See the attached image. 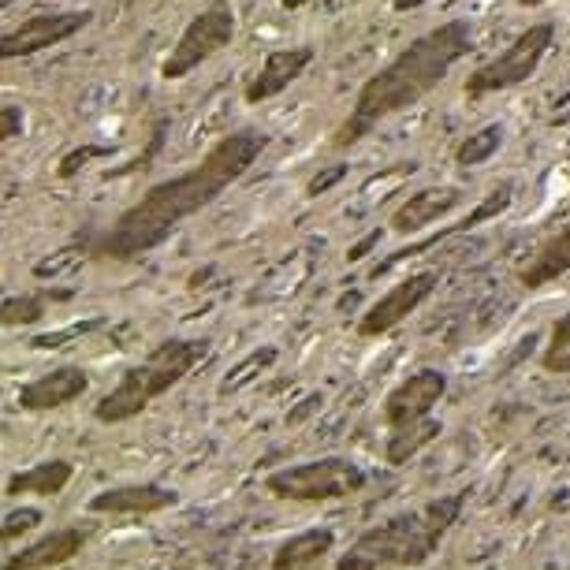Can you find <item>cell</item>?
I'll use <instances>...</instances> for the list:
<instances>
[{"label":"cell","mask_w":570,"mask_h":570,"mask_svg":"<svg viewBox=\"0 0 570 570\" xmlns=\"http://www.w3.org/2000/svg\"><path fill=\"white\" fill-rule=\"evenodd\" d=\"M75 478V466L68 459H46V462H35L30 470H19L8 478L4 485V497H60L63 489L71 485Z\"/></svg>","instance_id":"18"},{"label":"cell","mask_w":570,"mask_h":570,"mask_svg":"<svg viewBox=\"0 0 570 570\" xmlns=\"http://www.w3.org/2000/svg\"><path fill=\"white\" fill-rule=\"evenodd\" d=\"M365 489V470L351 459H314L298 462V466L273 470L265 478V492L273 500L287 503H328V500H347L354 492Z\"/></svg>","instance_id":"5"},{"label":"cell","mask_w":570,"mask_h":570,"mask_svg":"<svg viewBox=\"0 0 570 570\" xmlns=\"http://www.w3.org/2000/svg\"><path fill=\"white\" fill-rule=\"evenodd\" d=\"M86 541H90V533L82 525H63V530L38 537L35 544L19 548V552H8L4 570H57L63 563H71L86 548Z\"/></svg>","instance_id":"15"},{"label":"cell","mask_w":570,"mask_h":570,"mask_svg":"<svg viewBox=\"0 0 570 570\" xmlns=\"http://www.w3.org/2000/svg\"><path fill=\"white\" fill-rule=\"evenodd\" d=\"M429 0H392V12H417V8H425Z\"/></svg>","instance_id":"27"},{"label":"cell","mask_w":570,"mask_h":570,"mask_svg":"<svg viewBox=\"0 0 570 570\" xmlns=\"http://www.w3.org/2000/svg\"><path fill=\"white\" fill-rule=\"evenodd\" d=\"M309 63H314V46L273 49L262 60V68L250 75V82L243 86V101L246 105H265V101L279 98L284 90H292V82L303 79Z\"/></svg>","instance_id":"12"},{"label":"cell","mask_w":570,"mask_h":570,"mask_svg":"<svg viewBox=\"0 0 570 570\" xmlns=\"http://www.w3.org/2000/svg\"><path fill=\"white\" fill-rule=\"evenodd\" d=\"M265 146L268 135L257 127H243V131L217 138L198 165L154 183L135 206H127L109 228L94 235L86 243V254L98 262H135V257L157 250L160 243L171 239V232L183 220L213 206L232 183H239L254 160L265 154Z\"/></svg>","instance_id":"1"},{"label":"cell","mask_w":570,"mask_h":570,"mask_svg":"<svg viewBox=\"0 0 570 570\" xmlns=\"http://www.w3.org/2000/svg\"><path fill=\"white\" fill-rule=\"evenodd\" d=\"M462 492H451L444 500H433L417 511L392 514L389 522L365 530L351 552L336 559V570H389V567H422L436 556L440 541L448 537L451 525L459 522Z\"/></svg>","instance_id":"3"},{"label":"cell","mask_w":570,"mask_h":570,"mask_svg":"<svg viewBox=\"0 0 570 570\" xmlns=\"http://www.w3.org/2000/svg\"><path fill=\"white\" fill-rule=\"evenodd\" d=\"M470 49H473V27L466 19H448V23L417 35L411 46H403L381 71L370 75L358 86L351 112L343 116V124L332 135V146L336 149L358 146L384 120L414 109L417 101L429 98L448 79L451 68L462 57H470Z\"/></svg>","instance_id":"2"},{"label":"cell","mask_w":570,"mask_h":570,"mask_svg":"<svg viewBox=\"0 0 570 570\" xmlns=\"http://www.w3.org/2000/svg\"><path fill=\"white\" fill-rule=\"evenodd\" d=\"M306 4H314V0H279L284 12H298V8H306Z\"/></svg>","instance_id":"28"},{"label":"cell","mask_w":570,"mask_h":570,"mask_svg":"<svg viewBox=\"0 0 570 570\" xmlns=\"http://www.w3.org/2000/svg\"><path fill=\"white\" fill-rule=\"evenodd\" d=\"M86 392H90V373H86L82 365H57V370L38 373L35 381H27L23 389H19L16 403H19V411H27V414H49L75 400H82Z\"/></svg>","instance_id":"11"},{"label":"cell","mask_w":570,"mask_h":570,"mask_svg":"<svg viewBox=\"0 0 570 570\" xmlns=\"http://www.w3.org/2000/svg\"><path fill=\"white\" fill-rule=\"evenodd\" d=\"M94 23V12H41L23 19L16 30H8L0 38V60H19V57H35L52 46H63L75 35H82Z\"/></svg>","instance_id":"9"},{"label":"cell","mask_w":570,"mask_h":570,"mask_svg":"<svg viewBox=\"0 0 570 570\" xmlns=\"http://www.w3.org/2000/svg\"><path fill=\"white\" fill-rule=\"evenodd\" d=\"M63 298H71V292H27V295H8V298H4V309H0V321H4V328L38 325V321L49 314V303H63Z\"/></svg>","instance_id":"20"},{"label":"cell","mask_w":570,"mask_h":570,"mask_svg":"<svg viewBox=\"0 0 570 570\" xmlns=\"http://www.w3.org/2000/svg\"><path fill=\"white\" fill-rule=\"evenodd\" d=\"M46 519L41 514V508H23V511H8L4 514V525H0V537H4V544H12V541H19L23 533H30L35 525Z\"/></svg>","instance_id":"23"},{"label":"cell","mask_w":570,"mask_h":570,"mask_svg":"<svg viewBox=\"0 0 570 570\" xmlns=\"http://www.w3.org/2000/svg\"><path fill=\"white\" fill-rule=\"evenodd\" d=\"M444 395H448V373L433 370V365L411 373L406 381H400L389 395H384V406H381L384 429H403V425L425 422V417H433V406L444 400Z\"/></svg>","instance_id":"10"},{"label":"cell","mask_w":570,"mask_h":570,"mask_svg":"<svg viewBox=\"0 0 570 570\" xmlns=\"http://www.w3.org/2000/svg\"><path fill=\"white\" fill-rule=\"evenodd\" d=\"M105 154V149H75V154H68V157H63L60 160V176L63 179H68V176H75V171H79V160H90V157H101Z\"/></svg>","instance_id":"25"},{"label":"cell","mask_w":570,"mask_h":570,"mask_svg":"<svg viewBox=\"0 0 570 570\" xmlns=\"http://www.w3.org/2000/svg\"><path fill=\"white\" fill-rule=\"evenodd\" d=\"M235 30H239V23H235V8L228 0H213L209 8H202V12L183 27L179 41L171 46L165 63H160V79L179 82V79H187V75H195L202 63L232 46Z\"/></svg>","instance_id":"7"},{"label":"cell","mask_w":570,"mask_h":570,"mask_svg":"<svg viewBox=\"0 0 570 570\" xmlns=\"http://www.w3.org/2000/svg\"><path fill=\"white\" fill-rule=\"evenodd\" d=\"M567 273H570V220L525 257V265L519 268V284L525 292H541V287L556 284Z\"/></svg>","instance_id":"16"},{"label":"cell","mask_w":570,"mask_h":570,"mask_svg":"<svg viewBox=\"0 0 570 570\" xmlns=\"http://www.w3.org/2000/svg\"><path fill=\"white\" fill-rule=\"evenodd\" d=\"M541 4H548V0H519V8H541Z\"/></svg>","instance_id":"29"},{"label":"cell","mask_w":570,"mask_h":570,"mask_svg":"<svg viewBox=\"0 0 570 570\" xmlns=\"http://www.w3.org/2000/svg\"><path fill=\"white\" fill-rule=\"evenodd\" d=\"M16 135H23V109L19 105H4V112H0V138L12 142Z\"/></svg>","instance_id":"24"},{"label":"cell","mask_w":570,"mask_h":570,"mask_svg":"<svg viewBox=\"0 0 570 570\" xmlns=\"http://www.w3.org/2000/svg\"><path fill=\"white\" fill-rule=\"evenodd\" d=\"M336 548V533L328 525H314V530L284 537L273 548V570H309Z\"/></svg>","instance_id":"17"},{"label":"cell","mask_w":570,"mask_h":570,"mask_svg":"<svg viewBox=\"0 0 570 570\" xmlns=\"http://www.w3.org/2000/svg\"><path fill=\"white\" fill-rule=\"evenodd\" d=\"M213 354L209 340H165L146 354L142 362L127 365L120 381L94 403V417L101 425H124L154 406L165 392L176 389L179 381H187Z\"/></svg>","instance_id":"4"},{"label":"cell","mask_w":570,"mask_h":570,"mask_svg":"<svg viewBox=\"0 0 570 570\" xmlns=\"http://www.w3.org/2000/svg\"><path fill=\"white\" fill-rule=\"evenodd\" d=\"M500 146H503V124H489V127H481L478 135L462 138V142L455 146V165L459 168H478V165H485V160L497 157Z\"/></svg>","instance_id":"21"},{"label":"cell","mask_w":570,"mask_h":570,"mask_svg":"<svg viewBox=\"0 0 570 570\" xmlns=\"http://www.w3.org/2000/svg\"><path fill=\"white\" fill-rule=\"evenodd\" d=\"M0 4H4V8H12V4H16V0H0Z\"/></svg>","instance_id":"30"},{"label":"cell","mask_w":570,"mask_h":570,"mask_svg":"<svg viewBox=\"0 0 570 570\" xmlns=\"http://www.w3.org/2000/svg\"><path fill=\"white\" fill-rule=\"evenodd\" d=\"M343 171H347V168L340 165V168H332L328 176H317L314 183H309V195H321V190H328L332 183H336V179H343Z\"/></svg>","instance_id":"26"},{"label":"cell","mask_w":570,"mask_h":570,"mask_svg":"<svg viewBox=\"0 0 570 570\" xmlns=\"http://www.w3.org/2000/svg\"><path fill=\"white\" fill-rule=\"evenodd\" d=\"M436 284H440V273H436V268H422V273L403 276L400 284H392L389 292H384V295L376 298V303L358 317V336H362V340H376V336H384V332H392L395 325H403V321L411 317L414 309L422 306L425 298L436 292Z\"/></svg>","instance_id":"8"},{"label":"cell","mask_w":570,"mask_h":570,"mask_svg":"<svg viewBox=\"0 0 570 570\" xmlns=\"http://www.w3.org/2000/svg\"><path fill=\"white\" fill-rule=\"evenodd\" d=\"M179 503V492L168 485H157V481H135V485H116V489H101L90 497L94 514H112V519H127V514H160Z\"/></svg>","instance_id":"13"},{"label":"cell","mask_w":570,"mask_h":570,"mask_svg":"<svg viewBox=\"0 0 570 570\" xmlns=\"http://www.w3.org/2000/svg\"><path fill=\"white\" fill-rule=\"evenodd\" d=\"M541 370L556 376H570V314H563L548 332V343L541 351Z\"/></svg>","instance_id":"22"},{"label":"cell","mask_w":570,"mask_h":570,"mask_svg":"<svg viewBox=\"0 0 570 570\" xmlns=\"http://www.w3.org/2000/svg\"><path fill=\"white\" fill-rule=\"evenodd\" d=\"M440 433H444V429H440L436 417H425V422H414V425H403V429H389L384 459H389L392 466H403V462H411L422 448L433 444Z\"/></svg>","instance_id":"19"},{"label":"cell","mask_w":570,"mask_h":570,"mask_svg":"<svg viewBox=\"0 0 570 570\" xmlns=\"http://www.w3.org/2000/svg\"><path fill=\"white\" fill-rule=\"evenodd\" d=\"M556 41V23H541L525 27L519 38L511 41L508 49L497 52L492 60H485L481 68L470 71V79L462 82V94H466V101H481L489 98V94H500V90H514V86L530 82L537 68L544 63L548 49H552Z\"/></svg>","instance_id":"6"},{"label":"cell","mask_w":570,"mask_h":570,"mask_svg":"<svg viewBox=\"0 0 570 570\" xmlns=\"http://www.w3.org/2000/svg\"><path fill=\"white\" fill-rule=\"evenodd\" d=\"M466 206V190L462 187H422L392 213V232L395 235H414L429 228V224L451 217L455 209Z\"/></svg>","instance_id":"14"}]
</instances>
